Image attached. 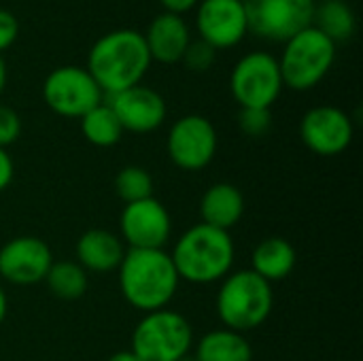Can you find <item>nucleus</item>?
I'll list each match as a JSON object with an SVG mask.
<instances>
[{"mask_svg":"<svg viewBox=\"0 0 363 361\" xmlns=\"http://www.w3.org/2000/svg\"><path fill=\"white\" fill-rule=\"evenodd\" d=\"M234 257L236 247L230 232L204 223L183 232L170 253L179 279L194 285L223 281L232 272Z\"/></svg>","mask_w":363,"mask_h":361,"instance_id":"3","label":"nucleus"},{"mask_svg":"<svg viewBox=\"0 0 363 361\" xmlns=\"http://www.w3.org/2000/svg\"><path fill=\"white\" fill-rule=\"evenodd\" d=\"M151 64L153 62L143 32L132 28H117L91 45L85 68L102 94L113 96L140 85Z\"/></svg>","mask_w":363,"mask_h":361,"instance_id":"1","label":"nucleus"},{"mask_svg":"<svg viewBox=\"0 0 363 361\" xmlns=\"http://www.w3.org/2000/svg\"><path fill=\"white\" fill-rule=\"evenodd\" d=\"M245 215V196L232 183L211 185L200 200V217L204 226L230 232Z\"/></svg>","mask_w":363,"mask_h":361,"instance_id":"18","label":"nucleus"},{"mask_svg":"<svg viewBox=\"0 0 363 361\" xmlns=\"http://www.w3.org/2000/svg\"><path fill=\"white\" fill-rule=\"evenodd\" d=\"M45 104L60 117L81 119L85 113L102 104L104 94L83 66H60L43 81Z\"/></svg>","mask_w":363,"mask_h":361,"instance_id":"8","label":"nucleus"},{"mask_svg":"<svg viewBox=\"0 0 363 361\" xmlns=\"http://www.w3.org/2000/svg\"><path fill=\"white\" fill-rule=\"evenodd\" d=\"M115 191L125 204L153 198V177L143 166H125L115 177Z\"/></svg>","mask_w":363,"mask_h":361,"instance_id":"24","label":"nucleus"},{"mask_svg":"<svg viewBox=\"0 0 363 361\" xmlns=\"http://www.w3.org/2000/svg\"><path fill=\"white\" fill-rule=\"evenodd\" d=\"M200 0H160V4L166 9V13H174V15H185L189 11H194L198 6Z\"/></svg>","mask_w":363,"mask_h":361,"instance_id":"30","label":"nucleus"},{"mask_svg":"<svg viewBox=\"0 0 363 361\" xmlns=\"http://www.w3.org/2000/svg\"><path fill=\"white\" fill-rule=\"evenodd\" d=\"M81 134L89 145L106 149L115 147L121 140L123 128L113 109L106 102H102L81 117Z\"/></svg>","mask_w":363,"mask_h":361,"instance_id":"22","label":"nucleus"},{"mask_svg":"<svg viewBox=\"0 0 363 361\" xmlns=\"http://www.w3.org/2000/svg\"><path fill=\"white\" fill-rule=\"evenodd\" d=\"M143 36L149 49L151 62H160L166 66L181 62L187 45L191 43V32H189L187 21L181 15L166 13V11L153 17V21L149 23Z\"/></svg>","mask_w":363,"mask_h":361,"instance_id":"16","label":"nucleus"},{"mask_svg":"<svg viewBox=\"0 0 363 361\" xmlns=\"http://www.w3.org/2000/svg\"><path fill=\"white\" fill-rule=\"evenodd\" d=\"M45 283L55 298L70 302L85 296L89 274L77 262H53L45 277Z\"/></svg>","mask_w":363,"mask_h":361,"instance_id":"23","label":"nucleus"},{"mask_svg":"<svg viewBox=\"0 0 363 361\" xmlns=\"http://www.w3.org/2000/svg\"><path fill=\"white\" fill-rule=\"evenodd\" d=\"M274 306L272 285L249 270L230 272L217 291V315L223 328L247 334L262 328Z\"/></svg>","mask_w":363,"mask_h":361,"instance_id":"4","label":"nucleus"},{"mask_svg":"<svg viewBox=\"0 0 363 361\" xmlns=\"http://www.w3.org/2000/svg\"><path fill=\"white\" fill-rule=\"evenodd\" d=\"M106 361H138V357L132 351H117V353H113Z\"/></svg>","mask_w":363,"mask_h":361,"instance_id":"31","label":"nucleus"},{"mask_svg":"<svg viewBox=\"0 0 363 361\" xmlns=\"http://www.w3.org/2000/svg\"><path fill=\"white\" fill-rule=\"evenodd\" d=\"M194 347L189 321L170 311L145 313L132 332V353L138 361H185Z\"/></svg>","mask_w":363,"mask_h":361,"instance_id":"6","label":"nucleus"},{"mask_svg":"<svg viewBox=\"0 0 363 361\" xmlns=\"http://www.w3.org/2000/svg\"><path fill=\"white\" fill-rule=\"evenodd\" d=\"M125 255L123 240L102 228H94L81 234L77 240V264L89 274H104L117 270Z\"/></svg>","mask_w":363,"mask_h":361,"instance_id":"17","label":"nucleus"},{"mask_svg":"<svg viewBox=\"0 0 363 361\" xmlns=\"http://www.w3.org/2000/svg\"><path fill=\"white\" fill-rule=\"evenodd\" d=\"M15 177V164L6 149L0 147V191H4Z\"/></svg>","mask_w":363,"mask_h":361,"instance_id":"29","label":"nucleus"},{"mask_svg":"<svg viewBox=\"0 0 363 361\" xmlns=\"http://www.w3.org/2000/svg\"><path fill=\"white\" fill-rule=\"evenodd\" d=\"M19 36V21L17 17L6 11V9H0V53L6 51Z\"/></svg>","mask_w":363,"mask_h":361,"instance_id":"28","label":"nucleus"},{"mask_svg":"<svg viewBox=\"0 0 363 361\" xmlns=\"http://www.w3.org/2000/svg\"><path fill=\"white\" fill-rule=\"evenodd\" d=\"M283 87L279 60L268 51L245 53L230 74V91L240 109H272Z\"/></svg>","mask_w":363,"mask_h":361,"instance_id":"7","label":"nucleus"},{"mask_svg":"<svg viewBox=\"0 0 363 361\" xmlns=\"http://www.w3.org/2000/svg\"><path fill=\"white\" fill-rule=\"evenodd\" d=\"M238 126L247 136L262 138L272 128V113H270V109H240Z\"/></svg>","mask_w":363,"mask_h":361,"instance_id":"25","label":"nucleus"},{"mask_svg":"<svg viewBox=\"0 0 363 361\" xmlns=\"http://www.w3.org/2000/svg\"><path fill=\"white\" fill-rule=\"evenodd\" d=\"M106 104L117 115L123 132H134V134L155 132L166 121L168 115L166 100L160 96V91L143 83L108 96Z\"/></svg>","mask_w":363,"mask_h":361,"instance_id":"15","label":"nucleus"},{"mask_svg":"<svg viewBox=\"0 0 363 361\" xmlns=\"http://www.w3.org/2000/svg\"><path fill=\"white\" fill-rule=\"evenodd\" d=\"M217 130L204 115H183L177 119L166 136V151L170 162L181 170H202L217 153Z\"/></svg>","mask_w":363,"mask_h":361,"instance_id":"10","label":"nucleus"},{"mask_svg":"<svg viewBox=\"0 0 363 361\" xmlns=\"http://www.w3.org/2000/svg\"><path fill=\"white\" fill-rule=\"evenodd\" d=\"M353 136H355V128L349 113L332 104L308 109L300 121L302 143L313 153L323 157H334L345 153L351 147Z\"/></svg>","mask_w":363,"mask_h":361,"instance_id":"11","label":"nucleus"},{"mask_svg":"<svg viewBox=\"0 0 363 361\" xmlns=\"http://www.w3.org/2000/svg\"><path fill=\"white\" fill-rule=\"evenodd\" d=\"M117 272L123 300L143 315L168 309L181 283L164 249H128Z\"/></svg>","mask_w":363,"mask_h":361,"instance_id":"2","label":"nucleus"},{"mask_svg":"<svg viewBox=\"0 0 363 361\" xmlns=\"http://www.w3.org/2000/svg\"><path fill=\"white\" fill-rule=\"evenodd\" d=\"M194 361H253V349L245 334L221 328L196 343Z\"/></svg>","mask_w":363,"mask_h":361,"instance_id":"20","label":"nucleus"},{"mask_svg":"<svg viewBox=\"0 0 363 361\" xmlns=\"http://www.w3.org/2000/svg\"><path fill=\"white\" fill-rule=\"evenodd\" d=\"M215 55H217V51H215L211 45H206L204 40L196 38V40H191V43L187 45V49H185L181 62H183L189 70H194V72H204V70H208V68L215 64Z\"/></svg>","mask_w":363,"mask_h":361,"instance_id":"26","label":"nucleus"},{"mask_svg":"<svg viewBox=\"0 0 363 361\" xmlns=\"http://www.w3.org/2000/svg\"><path fill=\"white\" fill-rule=\"evenodd\" d=\"M6 79H9V70H6V62L2 60V55H0V96H2V91H4V87H6Z\"/></svg>","mask_w":363,"mask_h":361,"instance_id":"33","label":"nucleus"},{"mask_svg":"<svg viewBox=\"0 0 363 361\" xmlns=\"http://www.w3.org/2000/svg\"><path fill=\"white\" fill-rule=\"evenodd\" d=\"M313 26L338 45L347 43L355 34L357 17L347 0H321L315 4Z\"/></svg>","mask_w":363,"mask_h":361,"instance_id":"21","label":"nucleus"},{"mask_svg":"<svg viewBox=\"0 0 363 361\" xmlns=\"http://www.w3.org/2000/svg\"><path fill=\"white\" fill-rule=\"evenodd\" d=\"M6 313H9V300H6V294H4V289L0 285V326L6 319Z\"/></svg>","mask_w":363,"mask_h":361,"instance_id":"32","label":"nucleus"},{"mask_svg":"<svg viewBox=\"0 0 363 361\" xmlns=\"http://www.w3.org/2000/svg\"><path fill=\"white\" fill-rule=\"evenodd\" d=\"M53 264L49 245L36 236H17L0 247V279L11 285H36L45 281Z\"/></svg>","mask_w":363,"mask_h":361,"instance_id":"14","label":"nucleus"},{"mask_svg":"<svg viewBox=\"0 0 363 361\" xmlns=\"http://www.w3.org/2000/svg\"><path fill=\"white\" fill-rule=\"evenodd\" d=\"M196 28L200 40L215 51L236 47L249 34L245 0H200L196 6Z\"/></svg>","mask_w":363,"mask_h":361,"instance_id":"13","label":"nucleus"},{"mask_svg":"<svg viewBox=\"0 0 363 361\" xmlns=\"http://www.w3.org/2000/svg\"><path fill=\"white\" fill-rule=\"evenodd\" d=\"M119 230L128 249H164L172 236V219L160 200L147 198L123 206Z\"/></svg>","mask_w":363,"mask_h":361,"instance_id":"12","label":"nucleus"},{"mask_svg":"<svg viewBox=\"0 0 363 361\" xmlns=\"http://www.w3.org/2000/svg\"><path fill=\"white\" fill-rule=\"evenodd\" d=\"M296 262H298L296 247L287 238L270 236L253 249L251 270L272 285L277 281H285L294 272Z\"/></svg>","mask_w":363,"mask_h":361,"instance_id":"19","label":"nucleus"},{"mask_svg":"<svg viewBox=\"0 0 363 361\" xmlns=\"http://www.w3.org/2000/svg\"><path fill=\"white\" fill-rule=\"evenodd\" d=\"M315 0H245L247 26L259 38L287 43L313 26Z\"/></svg>","mask_w":363,"mask_h":361,"instance_id":"9","label":"nucleus"},{"mask_svg":"<svg viewBox=\"0 0 363 361\" xmlns=\"http://www.w3.org/2000/svg\"><path fill=\"white\" fill-rule=\"evenodd\" d=\"M21 134V119L19 115L11 109L0 104V147L6 149L9 145H13Z\"/></svg>","mask_w":363,"mask_h":361,"instance_id":"27","label":"nucleus"},{"mask_svg":"<svg viewBox=\"0 0 363 361\" xmlns=\"http://www.w3.org/2000/svg\"><path fill=\"white\" fill-rule=\"evenodd\" d=\"M277 60L283 85L296 91H308L330 74L336 60V43L315 26H308L285 43Z\"/></svg>","mask_w":363,"mask_h":361,"instance_id":"5","label":"nucleus"}]
</instances>
